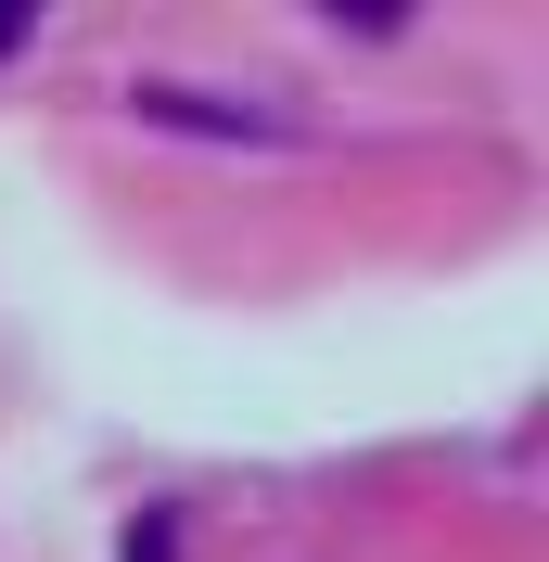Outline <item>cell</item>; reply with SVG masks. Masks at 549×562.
<instances>
[{"instance_id":"obj_1","label":"cell","mask_w":549,"mask_h":562,"mask_svg":"<svg viewBox=\"0 0 549 562\" xmlns=\"http://www.w3.org/2000/svg\"><path fill=\"white\" fill-rule=\"evenodd\" d=\"M115 562H179V525H167V512H141V525H128V550H115Z\"/></svg>"},{"instance_id":"obj_2","label":"cell","mask_w":549,"mask_h":562,"mask_svg":"<svg viewBox=\"0 0 549 562\" xmlns=\"http://www.w3.org/2000/svg\"><path fill=\"white\" fill-rule=\"evenodd\" d=\"M13 38H26V13H0V52H13Z\"/></svg>"}]
</instances>
